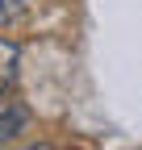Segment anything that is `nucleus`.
<instances>
[{"mask_svg": "<svg viewBox=\"0 0 142 150\" xmlns=\"http://www.w3.org/2000/svg\"><path fill=\"white\" fill-rule=\"evenodd\" d=\"M25 125H29L25 104H17V100H0V146L13 142L17 134H25Z\"/></svg>", "mask_w": 142, "mask_h": 150, "instance_id": "1", "label": "nucleus"}, {"mask_svg": "<svg viewBox=\"0 0 142 150\" xmlns=\"http://www.w3.org/2000/svg\"><path fill=\"white\" fill-rule=\"evenodd\" d=\"M17 63H21V50H17V42H9V38L0 33V92H4V88L17 79Z\"/></svg>", "mask_w": 142, "mask_h": 150, "instance_id": "2", "label": "nucleus"}, {"mask_svg": "<svg viewBox=\"0 0 142 150\" xmlns=\"http://www.w3.org/2000/svg\"><path fill=\"white\" fill-rule=\"evenodd\" d=\"M25 4H29V0H0V25L17 21V17L25 13Z\"/></svg>", "mask_w": 142, "mask_h": 150, "instance_id": "3", "label": "nucleus"}]
</instances>
